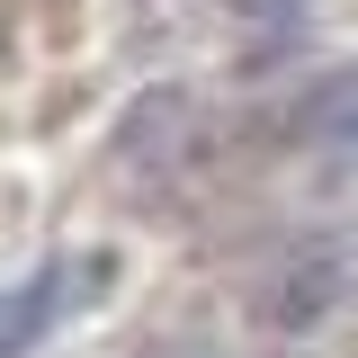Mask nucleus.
Segmentation results:
<instances>
[{
    "label": "nucleus",
    "mask_w": 358,
    "mask_h": 358,
    "mask_svg": "<svg viewBox=\"0 0 358 358\" xmlns=\"http://www.w3.org/2000/svg\"><path fill=\"white\" fill-rule=\"evenodd\" d=\"M162 358H215V350H162Z\"/></svg>",
    "instance_id": "obj_2"
},
{
    "label": "nucleus",
    "mask_w": 358,
    "mask_h": 358,
    "mask_svg": "<svg viewBox=\"0 0 358 358\" xmlns=\"http://www.w3.org/2000/svg\"><path fill=\"white\" fill-rule=\"evenodd\" d=\"M99 278H108L99 260H81V268L54 260V268H36V278H18V287H0V358H27L81 296H99Z\"/></svg>",
    "instance_id": "obj_1"
}]
</instances>
